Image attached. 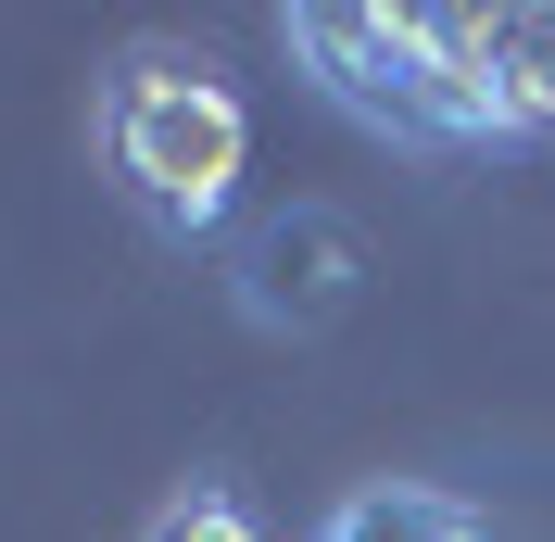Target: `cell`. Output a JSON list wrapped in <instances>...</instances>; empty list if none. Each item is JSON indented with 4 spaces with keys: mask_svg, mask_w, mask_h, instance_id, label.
Here are the masks:
<instances>
[{
    "mask_svg": "<svg viewBox=\"0 0 555 542\" xmlns=\"http://www.w3.org/2000/svg\"><path fill=\"white\" fill-rule=\"evenodd\" d=\"M315 542H492V517L467 492H442V479H366V492L328 505Z\"/></svg>",
    "mask_w": 555,
    "mask_h": 542,
    "instance_id": "4",
    "label": "cell"
},
{
    "mask_svg": "<svg viewBox=\"0 0 555 542\" xmlns=\"http://www.w3.org/2000/svg\"><path fill=\"white\" fill-rule=\"evenodd\" d=\"M480 38H492V89H505L518 139H555V0H492Z\"/></svg>",
    "mask_w": 555,
    "mask_h": 542,
    "instance_id": "5",
    "label": "cell"
},
{
    "mask_svg": "<svg viewBox=\"0 0 555 542\" xmlns=\"http://www.w3.org/2000/svg\"><path fill=\"white\" fill-rule=\"evenodd\" d=\"M353 291H366V240H353L341 215H315V203L266 215V228L241 240V304L266 315V328H291V340L341 328Z\"/></svg>",
    "mask_w": 555,
    "mask_h": 542,
    "instance_id": "3",
    "label": "cell"
},
{
    "mask_svg": "<svg viewBox=\"0 0 555 542\" xmlns=\"http://www.w3.org/2000/svg\"><path fill=\"white\" fill-rule=\"evenodd\" d=\"M291 64L404 152H505L518 114L492 89L480 0H291L278 13Z\"/></svg>",
    "mask_w": 555,
    "mask_h": 542,
    "instance_id": "1",
    "label": "cell"
},
{
    "mask_svg": "<svg viewBox=\"0 0 555 542\" xmlns=\"http://www.w3.org/2000/svg\"><path fill=\"white\" fill-rule=\"evenodd\" d=\"M139 542H266V517H253L241 492H228V479H190V492H177V505L152 517Z\"/></svg>",
    "mask_w": 555,
    "mask_h": 542,
    "instance_id": "6",
    "label": "cell"
},
{
    "mask_svg": "<svg viewBox=\"0 0 555 542\" xmlns=\"http://www.w3.org/2000/svg\"><path fill=\"white\" fill-rule=\"evenodd\" d=\"M102 177L127 190L165 240H215L241 215V177H253V102L203 51H127L102 76Z\"/></svg>",
    "mask_w": 555,
    "mask_h": 542,
    "instance_id": "2",
    "label": "cell"
}]
</instances>
